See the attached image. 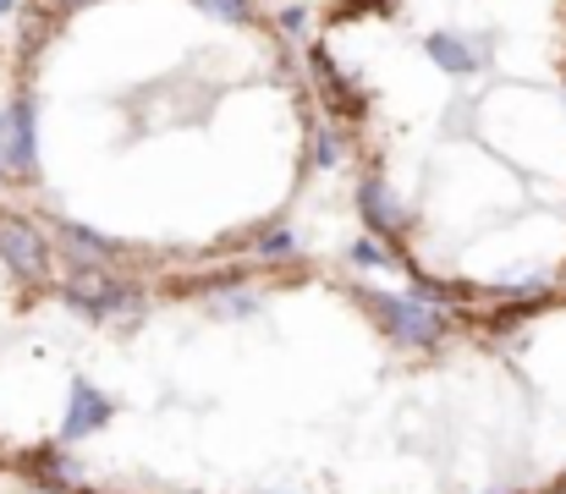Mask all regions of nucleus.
<instances>
[{
    "instance_id": "obj_15",
    "label": "nucleus",
    "mask_w": 566,
    "mask_h": 494,
    "mask_svg": "<svg viewBox=\"0 0 566 494\" xmlns=\"http://www.w3.org/2000/svg\"><path fill=\"white\" fill-rule=\"evenodd\" d=\"M77 6H83V0H77Z\"/></svg>"
},
{
    "instance_id": "obj_9",
    "label": "nucleus",
    "mask_w": 566,
    "mask_h": 494,
    "mask_svg": "<svg viewBox=\"0 0 566 494\" xmlns=\"http://www.w3.org/2000/svg\"><path fill=\"white\" fill-rule=\"evenodd\" d=\"M192 6H203V11L220 17V22H253V6H248V0H192Z\"/></svg>"
},
{
    "instance_id": "obj_4",
    "label": "nucleus",
    "mask_w": 566,
    "mask_h": 494,
    "mask_svg": "<svg viewBox=\"0 0 566 494\" xmlns=\"http://www.w3.org/2000/svg\"><path fill=\"white\" fill-rule=\"evenodd\" d=\"M55 237H61L66 259H72V264H83V270H99V264L116 253V242H111V237H99V231H88V225H72V220H61V225H55Z\"/></svg>"
},
{
    "instance_id": "obj_2",
    "label": "nucleus",
    "mask_w": 566,
    "mask_h": 494,
    "mask_svg": "<svg viewBox=\"0 0 566 494\" xmlns=\"http://www.w3.org/2000/svg\"><path fill=\"white\" fill-rule=\"evenodd\" d=\"M66 303L83 308L88 319H127V314L144 308L138 286H127V281H116V275H99V270L72 275V281H66Z\"/></svg>"
},
{
    "instance_id": "obj_14",
    "label": "nucleus",
    "mask_w": 566,
    "mask_h": 494,
    "mask_svg": "<svg viewBox=\"0 0 566 494\" xmlns=\"http://www.w3.org/2000/svg\"><path fill=\"white\" fill-rule=\"evenodd\" d=\"M501 494H512V490H501Z\"/></svg>"
},
{
    "instance_id": "obj_5",
    "label": "nucleus",
    "mask_w": 566,
    "mask_h": 494,
    "mask_svg": "<svg viewBox=\"0 0 566 494\" xmlns=\"http://www.w3.org/2000/svg\"><path fill=\"white\" fill-rule=\"evenodd\" d=\"M111 418V401L94 390V385H72V401H66V440H83V434H94L99 423Z\"/></svg>"
},
{
    "instance_id": "obj_6",
    "label": "nucleus",
    "mask_w": 566,
    "mask_h": 494,
    "mask_svg": "<svg viewBox=\"0 0 566 494\" xmlns=\"http://www.w3.org/2000/svg\"><path fill=\"white\" fill-rule=\"evenodd\" d=\"M358 203H364V220H369L375 231H385V237L407 225V214H401V203H396V192H390L385 181H375V176H369V181L358 187Z\"/></svg>"
},
{
    "instance_id": "obj_11",
    "label": "nucleus",
    "mask_w": 566,
    "mask_h": 494,
    "mask_svg": "<svg viewBox=\"0 0 566 494\" xmlns=\"http://www.w3.org/2000/svg\"><path fill=\"white\" fill-rule=\"evenodd\" d=\"M353 259H358V264H375V270L390 264V253H385L379 242H369V237H364V242H353Z\"/></svg>"
},
{
    "instance_id": "obj_8",
    "label": "nucleus",
    "mask_w": 566,
    "mask_h": 494,
    "mask_svg": "<svg viewBox=\"0 0 566 494\" xmlns=\"http://www.w3.org/2000/svg\"><path fill=\"white\" fill-rule=\"evenodd\" d=\"M429 61H434L440 72H451V77H468V72H479V61H484V55H479L473 44H462L457 33H451V39H446V33H434V39H429Z\"/></svg>"
},
{
    "instance_id": "obj_3",
    "label": "nucleus",
    "mask_w": 566,
    "mask_h": 494,
    "mask_svg": "<svg viewBox=\"0 0 566 494\" xmlns=\"http://www.w3.org/2000/svg\"><path fill=\"white\" fill-rule=\"evenodd\" d=\"M0 264L22 281H44L50 270V242L22 220V214H0Z\"/></svg>"
},
{
    "instance_id": "obj_10",
    "label": "nucleus",
    "mask_w": 566,
    "mask_h": 494,
    "mask_svg": "<svg viewBox=\"0 0 566 494\" xmlns=\"http://www.w3.org/2000/svg\"><path fill=\"white\" fill-rule=\"evenodd\" d=\"M259 259H292V231H270V237H259Z\"/></svg>"
},
{
    "instance_id": "obj_7",
    "label": "nucleus",
    "mask_w": 566,
    "mask_h": 494,
    "mask_svg": "<svg viewBox=\"0 0 566 494\" xmlns=\"http://www.w3.org/2000/svg\"><path fill=\"white\" fill-rule=\"evenodd\" d=\"M6 165L11 170H33V105L17 99L6 116Z\"/></svg>"
},
{
    "instance_id": "obj_13",
    "label": "nucleus",
    "mask_w": 566,
    "mask_h": 494,
    "mask_svg": "<svg viewBox=\"0 0 566 494\" xmlns=\"http://www.w3.org/2000/svg\"><path fill=\"white\" fill-rule=\"evenodd\" d=\"M11 6H17V0H0V17H6V11H11Z\"/></svg>"
},
{
    "instance_id": "obj_1",
    "label": "nucleus",
    "mask_w": 566,
    "mask_h": 494,
    "mask_svg": "<svg viewBox=\"0 0 566 494\" xmlns=\"http://www.w3.org/2000/svg\"><path fill=\"white\" fill-rule=\"evenodd\" d=\"M364 308L379 319V329L401 346H434L446 335V314L429 308L423 297H390V292H364Z\"/></svg>"
},
{
    "instance_id": "obj_12",
    "label": "nucleus",
    "mask_w": 566,
    "mask_h": 494,
    "mask_svg": "<svg viewBox=\"0 0 566 494\" xmlns=\"http://www.w3.org/2000/svg\"><path fill=\"white\" fill-rule=\"evenodd\" d=\"M314 160H319V165H331V160H336V138H331V133H325V138L314 144Z\"/></svg>"
}]
</instances>
